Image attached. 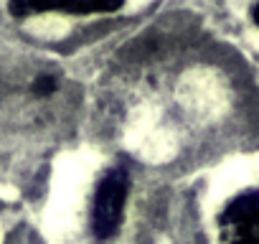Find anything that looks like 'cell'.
<instances>
[{
  "mask_svg": "<svg viewBox=\"0 0 259 244\" xmlns=\"http://www.w3.org/2000/svg\"><path fill=\"white\" fill-rule=\"evenodd\" d=\"M219 244H259V188L236 193L221 209Z\"/></svg>",
  "mask_w": 259,
  "mask_h": 244,
  "instance_id": "7a4b0ae2",
  "label": "cell"
},
{
  "mask_svg": "<svg viewBox=\"0 0 259 244\" xmlns=\"http://www.w3.org/2000/svg\"><path fill=\"white\" fill-rule=\"evenodd\" d=\"M251 18H254V23L259 26V6H254V8H251Z\"/></svg>",
  "mask_w": 259,
  "mask_h": 244,
  "instance_id": "277c9868",
  "label": "cell"
},
{
  "mask_svg": "<svg viewBox=\"0 0 259 244\" xmlns=\"http://www.w3.org/2000/svg\"><path fill=\"white\" fill-rule=\"evenodd\" d=\"M130 193V173L122 166L109 168L94 191V204H92V234L99 241H107L117 234L119 221H122V211H124V201Z\"/></svg>",
  "mask_w": 259,
  "mask_h": 244,
  "instance_id": "6da1fadb",
  "label": "cell"
},
{
  "mask_svg": "<svg viewBox=\"0 0 259 244\" xmlns=\"http://www.w3.org/2000/svg\"><path fill=\"white\" fill-rule=\"evenodd\" d=\"M56 87H59V82H56V76H51V74H41V76H36L33 84H31L33 94H38V97H49L51 92H56Z\"/></svg>",
  "mask_w": 259,
  "mask_h": 244,
  "instance_id": "3957f363",
  "label": "cell"
}]
</instances>
